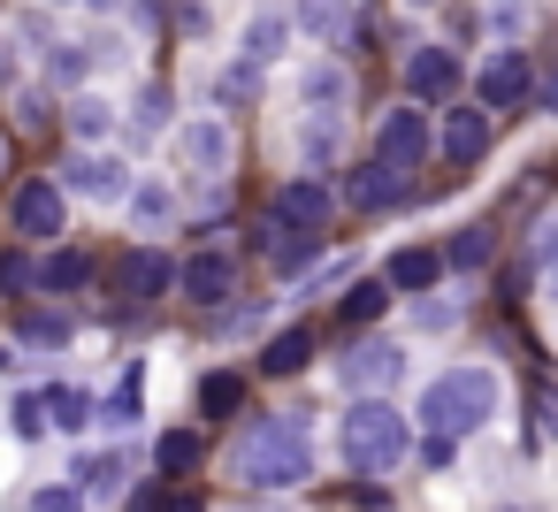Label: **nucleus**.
Wrapping results in <instances>:
<instances>
[{
    "instance_id": "nucleus-1",
    "label": "nucleus",
    "mask_w": 558,
    "mask_h": 512,
    "mask_svg": "<svg viewBox=\"0 0 558 512\" xmlns=\"http://www.w3.org/2000/svg\"><path fill=\"white\" fill-rule=\"evenodd\" d=\"M497 405H505V382H497V367H474V359H459V367H444V375H428L421 382V398H413V420H421V436H474V428H489L497 420Z\"/></svg>"
},
{
    "instance_id": "nucleus-2",
    "label": "nucleus",
    "mask_w": 558,
    "mask_h": 512,
    "mask_svg": "<svg viewBox=\"0 0 558 512\" xmlns=\"http://www.w3.org/2000/svg\"><path fill=\"white\" fill-rule=\"evenodd\" d=\"M306 474H314V413H268L238 436L245 489H299Z\"/></svg>"
},
{
    "instance_id": "nucleus-3",
    "label": "nucleus",
    "mask_w": 558,
    "mask_h": 512,
    "mask_svg": "<svg viewBox=\"0 0 558 512\" xmlns=\"http://www.w3.org/2000/svg\"><path fill=\"white\" fill-rule=\"evenodd\" d=\"M413 428H421V420H405L383 390H352V405H344V420H337V451H344L352 474H390V466H405Z\"/></svg>"
},
{
    "instance_id": "nucleus-4",
    "label": "nucleus",
    "mask_w": 558,
    "mask_h": 512,
    "mask_svg": "<svg viewBox=\"0 0 558 512\" xmlns=\"http://www.w3.org/2000/svg\"><path fill=\"white\" fill-rule=\"evenodd\" d=\"M70 184L62 176H24L16 192H9V230L24 237V245H54L62 230H70V199H62Z\"/></svg>"
},
{
    "instance_id": "nucleus-5",
    "label": "nucleus",
    "mask_w": 558,
    "mask_h": 512,
    "mask_svg": "<svg viewBox=\"0 0 558 512\" xmlns=\"http://www.w3.org/2000/svg\"><path fill=\"white\" fill-rule=\"evenodd\" d=\"M108 283H116L131 306H154V298H169V291L184 283V260H169L161 245H123L116 268H108Z\"/></svg>"
},
{
    "instance_id": "nucleus-6",
    "label": "nucleus",
    "mask_w": 558,
    "mask_h": 512,
    "mask_svg": "<svg viewBox=\"0 0 558 512\" xmlns=\"http://www.w3.org/2000/svg\"><path fill=\"white\" fill-rule=\"evenodd\" d=\"M62 184L85 192V199H100V207H131V192H138L131 161H123V154H100V146H77V154L62 161Z\"/></svg>"
},
{
    "instance_id": "nucleus-7",
    "label": "nucleus",
    "mask_w": 558,
    "mask_h": 512,
    "mask_svg": "<svg viewBox=\"0 0 558 512\" xmlns=\"http://www.w3.org/2000/svg\"><path fill=\"white\" fill-rule=\"evenodd\" d=\"M375 154L383 161H398L405 176L436 154V131H428V115H421V100L405 93V108H383V123H375Z\"/></svg>"
},
{
    "instance_id": "nucleus-8",
    "label": "nucleus",
    "mask_w": 558,
    "mask_h": 512,
    "mask_svg": "<svg viewBox=\"0 0 558 512\" xmlns=\"http://www.w3.org/2000/svg\"><path fill=\"white\" fill-rule=\"evenodd\" d=\"M474 100L497 115V108H527L535 100V62L520 54V47H497L482 70H474Z\"/></svg>"
},
{
    "instance_id": "nucleus-9",
    "label": "nucleus",
    "mask_w": 558,
    "mask_h": 512,
    "mask_svg": "<svg viewBox=\"0 0 558 512\" xmlns=\"http://www.w3.org/2000/svg\"><path fill=\"white\" fill-rule=\"evenodd\" d=\"M466 85V70H459V54L444 47V39H421L413 54H405V93L421 100V108H436V100H451Z\"/></svg>"
},
{
    "instance_id": "nucleus-10",
    "label": "nucleus",
    "mask_w": 558,
    "mask_h": 512,
    "mask_svg": "<svg viewBox=\"0 0 558 512\" xmlns=\"http://www.w3.org/2000/svg\"><path fill=\"white\" fill-rule=\"evenodd\" d=\"M337 375H344V390H390V382L405 375V352H398L390 337H352V344L337 352Z\"/></svg>"
},
{
    "instance_id": "nucleus-11",
    "label": "nucleus",
    "mask_w": 558,
    "mask_h": 512,
    "mask_svg": "<svg viewBox=\"0 0 558 512\" xmlns=\"http://www.w3.org/2000/svg\"><path fill=\"white\" fill-rule=\"evenodd\" d=\"M177 154L192 161V176L222 184V176H230V115H192V123L177 131Z\"/></svg>"
},
{
    "instance_id": "nucleus-12",
    "label": "nucleus",
    "mask_w": 558,
    "mask_h": 512,
    "mask_svg": "<svg viewBox=\"0 0 558 512\" xmlns=\"http://www.w3.org/2000/svg\"><path fill=\"white\" fill-rule=\"evenodd\" d=\"M405 184H413V176H405L398 161H383V154H375V161H360V169L344 176V207H352V215H383V207H398V199H405Z\"/></svg>"
},
{
    "instance_id": "nucleus-13",
    "label": "nucleus",
    "mask_w": 558,
    "mask_h": 512,
    "mask_svg": "<svg viewBox=\"0 0 558 512\" xmlns=\"http://www.w3.org/2000/svg\"><path fill=\"white\" fill-rule=\"evenodd\" d=\"M337 199H344V192H329L322 176H283V184H276V215H283L291 230H329Z\"/></svg>"
},
{
    "instance_id": "nucleus-14",
    "label": "nucleus",
    "mask_w": 558,
    "mask_h": 512,
    "mask_svg": "<svg viewBox=\"0 0 558 512\" xmlns=\"http://www.w3.org/2000/svg\"><path fill=\"white\" fill-rule=\"evenodd\" d=\"M344 123H352V108H306L299 115V161L306 169H337L344 161Z\"/></svg>"
},
{
    "instance_id": "nucleus-15",
    "label": "nucleus",
    "mask_w": 558,
    "mask_h": 512,
    "mask_svg": "<svg viewBox=\"0 0 558 512\" xmlns=\"http://www.w3.org/2000/svg\"><path fill=\"white\" fill-rule=\"evenodd\" d=\"M436 146H444L451 169H474V161L489 154V108H482V100H474V108H444V138H436Z\"/></svg>"
},
{
    "instance_id": "nucleus-16",
    "label": "nucleus",
    "mask_w": 558,
    "mask_h": 512,
    "mask_svg": "<svg viewBox=\"0 0 558 512\" xmlns=\"http://www.w3.org/2000/svg\"><path fill=\"white\" fill-rule=\"evenodd\" d=\"M177 291H184L192 306H207V314H215V306H230V291H238V260H230V253H192Z\"/></svg>"
},
{
    "instance_id": "nucleus-17",
    "label": "nucleus",
    "mask_w": 558,
    "mask_h": 512,
    "mask_svg": "<svg viewBox=\"0 0 558 512\" xmlns=\"http://www.w3.org/2000/svg\"><path fill=\"white\" fill-rule=\"evenodd\" d=\"M291 39H299V9H253L238 47H245L253 62H283V54H291Z\"/></svg>"
},
{
    "instance_id": "nucleus-18",
    "label": "nucleus",
    "mask_w": 558,
    "mask_h": 512,
    "mask_svg": "<svg viewBox=\"0 0 558 512\" xmlns=\"http://www.w3.org/2000/svg\"><path fill=\"white\" fill-rule=\"evenodd\" d=\"M93 268H100V260H93L85 245H47V260H39V291H47V298H70V291L93 283Z\"/></svg>"
},
{
    "instance_id": "nucleus-19",
    "label": "nucleus",
    "mask_w": 558,
    "mask_h": 512,
    "mask_svg": "<svg viewBox=\"0 0 558 512\" xmlns=\"http://www.w3.org/2000/svg\"><path fill=\"white\" fill-rule=\"evenodd\" d=\"M444 268H451V260H444L436 245H398L383 276H390L398 291H413V298H421V291H436V283H444Z\"/></svg>"
},
{
    "instance_id": "nucleus-20",
    "label": "nucleus",
    "mask_w": 558,
    "mask_h": 512,
    "mask_svg": "<svg viewBox=\"0 0 558 512\" xmlns=\"http://www.w3.org/2000/svg\"><path fill=\"white\" fill-rule=\"evenodd\" d=\"M390 298H398V283H390V276H367V283H352V291L337 298V321H344V329H367V321L390 314Z\"/></svg>"
},
{
    "instance_id": "nucleus-21",
    "label": "nucleus",
    "mask_w": 558,
    "mask_h": 512,
    "mask_svg": "<svg viewBox=\"0 0 558 512\" xmlns=\"http://www.w3.org/2000/svg\"><path fill=\"white\" fill-rule=\"evenodd\" d=\"M39 398H47V420H54L62 436H77V428H93V420H100V398H93V390H77V382H47Z\"/></svg>"
},
{
    "instance_id": "nucleus-22",
    "label": "nucleus",
    "mask_w": 558,
    "mask_h": 512,
    "mask_svg": "<svg viewBox=\"0 0 558 512\" xmlns=\"http://www.w3.org/2000/svg\"><path fill=\"white\" fill-rule=\"evenodd\" d=\"M299 100H306V108H352V70H344V62L299 70Z\"/></svg>"
},
{
    "instance_id": "nucleus-23",
    "label": "nucleus",
    "mask_w": 558,
    "mask_h": 512,
    "mask_svg": "<svg viewBox=\"0 0 558 512\" xmlns=\"http://www.w3.org/2000/svg\"><path fill=\"white\" fill-rule=\"evenodd\" d=\"M260 70H268V62H253V54L238 47V62L215 70V100H222V108H253V100H260Z\"/></svg>"
},
{
    "instance_id": "nucleus-24",
    "label": "nucleus",
    "mask_w": 558,
    "mask_h": 512,
    "mask_svg": "<svg viewBox=\"0 0 558 512\" xmlns=\"http://www.w3.org/2000/svg\"><path fill=\"white\" fill-rule=\"evenodd\" d=\"M306 359H314V329H283V337H268V344H260V375H268V382L299 375Z\"/></svg>"
},
{
    "instance_id": "nucleus-25",
    "label": "nucleus",
    "mask_w": 558,
    "mask_h": 512,
    "mask_svg": "<svg viewBox=\"0 0 558 512\" xmlns=\"http://www.w3.org/2000/svg\"><path fill=\"white\" fill-rule=\"evenodd\" d=\"M70 474H77V489H85V497H123V474H131V459H123V451H85Z\"/></svg>"
},
{
    "instance_id": "nucleus-26",
    "label": "nucleus",
    "mask_w": 558,
    "mask_h": 512,
    "mask_svg": "<svg viewBox=\"0 0 558 512\" xmlns=\"http://www.w3.org/2000/svg\"><path fill=\"white\" fill-rule=\"evenodd\" d=\"M62 123H70V138H77V146H100V138H116V108H108L100 93H77Z\"/></svg>"
},
{
    "instance_id": "nucleus-27",
    "label": "nucleus",
    "mask_w": 558,
    "mask_h": 512,
    "mask_svg": "<svg viewBox=\"0 0 558 512\" xmlns=\"http://www.w3.org/2000/svg\"><path fill=\"white\" fill-rule=\"evenodd\" d=\"M138 405H146V367H123V382H116V398H100V428H138Z\"/></svg>"
},
{
    "instance_id": "nucleus-28",
    "label": "nucleus",
    "mask_w": 558,
    "mask_h": 512,
    "mask_svg": "<svg viewBox=\"0 0 558 512\" xmlns=\"http://www.w3.org/2000/svg\"><path fill=\"white\" fill-rule=\"evenodd\" d=\"M131 222H138V230H161V222H177V192H169L161 176H138V192H131Z\"/></svg>"
},
{
    "instance_id": "nucleus-29",
    "label": "nucleus",
    "mask_w": 558,
    "mask_h": 512,
    "mask_svg": "<svg viewBox=\"0 0 558 512\" xmlns=\"http://www.w3.org/2000/svg\"><path fill=\"white\" fill-rule=\"evenodd\" d=\"M154 459H161V474H199V459H207V436H199V428H169V436L154 443Z\"/></svg>"
},
{
    "instance_id": "nucleus-30",
    "label": "nucleus",
    "mask_w": 558,
    "mask_h": 512,
    "mask_svg": "<svg viewBox=\"0 0 558 512\" xmlns=\"http://www.w3.org/2000/svg\"><path fill=\"white\" fill-rule=\"evenodd\" d=\"M489 253H497V230H489V222H466V230L444 245V260H451L459 276H466V268H489Z\"/></svg>"
},
{
    "instance_id": "nucleus-31",
    "label": "nucleus",
    "mask_w": 558,
    "mask_h": 512,
    "mask_svg": "<svg viewBox=\"0 0 558 512\" xmlns=\"http://www.w3.org/2000/svg\"><path fill=\"white\" fill-rule=\"evenodd\" d=\"M238 398H245V375H230V367L199 375V413H207V420H230V413H238Z\"/></svg>"
},
{
    "instance_id": "nucleus-32",
    "label": "nucleus",
    "mask_w": 558,
    "mask_h": 512,
    "mask_svg": "<svg viewBox=\"0 0 558 512\" xmlns=\"http://www.w3.org/2000/svg\"><path fill=\"white\" fill-rule=\"evenodd\" d=\"M39 62H47V85H77L85 70H100V62H93V47H47Z\"/></svg>"
},
{
    "instance_id": "nucleus-33",
    "label": "nucleus",
    "mask_w": 558,
    "mask_h": 512,
    "mask_svg": "<svg viewBox=\"0 0 558 512\" xmlns=\"http://www.w3.org/2000/svg\"><path fill=\"white\" fill-rule=\"evenodd\" d=\"M39 291V260L32 253H0V298H32Z\"/></svg>"
},
{
    "instance_id": "nucleus-34",
    "label": "nucleus",
    "mask_w": 558,
    "mask_h": 512,
    "mask_svg": "<svg viewBox=\"0 0 558 512\" xmlns=\"http://www.w3.org/2000/svg\"><path fill=\"white\" fill-rule=\"evenodd\" d=\"M77 321L70 314H24V344H70Z\"/></svg>"
},
{
    "instance_id": "nucleus-35",
    "label": "nucleus",
    "mask_w": 558,
    "mask_h": 512,
    "mask_svg": "<svg viewBox=\"0 0 558 512\" xmlns=\"http://www.w3.org/2000/svg\"><path fill=\"white\" fill-rule=\"evenodd\" d=\"M169 108H177V93H169V85L154 77V85L138 93V131H161V123H169Z\"/></svg>"
},
{
    "instance_id": "nucleus-36",
    "label": "nucleus",
    "mask_w": 558,
    "mask_h": 512,
    "mask_svg": "<svg viewBox=\"0 0 558 512\" xmlns=\"http://www.w3.org/2000/svg\"><path fill=\"white\" fill-rule=\"evenodd\" d=\"M535 268H543V283H550V298H558V222L535 230Z\"/></svg>"
},
{
    "instance_id": "nucleus-37",
    "label": "nucleus",
    "mask_w": 558,
    "mask_h": 512,
    "mask_svg": "<svg viewBox=\"0 0 558 512\" xmlns=\"http://www.w3.org/2000/svg\"><path fill=\"white\" fill-rule=\"evenodd\" d=\"M32 504L39 512H70V504H85V489L77 481H47V489H32Z\"/></svg>"
},
{
    "instance_id": "nucleus-38",
    "label": "nucleus",
    "mask_w": 558,
    "mask_h": 512,
    "mask_svg": "<svg viewBox=\"0 0 558 512\" xmlns=\"http://www.w3.org/2000/svg\"><path fill=\"white\" fill-rule=\"evenodd\" d=\"M54 123V100L47 93H24V131H47Z\"/></svg>"
},
{
    "instance_id": "nucleus-39",
    "label": "nucleus",
    "mask_w": 558,
    "mask_h": 512,
    "mask_svg": "<svg viewBox=\"0 0 558 512\" xmlns=\"http://www.w3.org/2000/svg\"><path fill=\"white\" fill-rule=\"evenodd\" d=\"M413 321H421V329H451V321H459V306H451V298H428Z\"/></svg>"
},
{
    "instance_id": "nucleus-40",
    "label": "nucleus",
    "mask_w": 558,
    "mask_h": 512,
    "mask_svg": "<svg viewBox=\"0 0 558 512\" xmlns=\"http://www.w3.org/2000/svg\"><path fill=\"white\" fill-rule=\"evenodd\" d=\"M535 108H543V115H558V70H550V77H535Z\"/></svg>"
},
{
    "instance_id": "nucleus-41",
    "label": "nucleus",
    "mask_w": 558,
    "mask_h": 512,
    "mask_svg": "<svg viewBox=\"0 0 558 512\" xmlns=\"http://www.w3.org/2000/svg\"><path fill=\"white\" fill-rule=\"evenodd\" d=\"M85 9H93V16H123V9H131V0H85Z\"/></svg>"
},
{
    "instance_id": "nucleus-42",
    "label": "nucleus",
    "mask_w": 558,
    "mask_h": 512,
    "mask_svg": "<svg viewBox=\"0 0 558 512\" xmlns=\"http://www.w3.org/2000/svg\"><path fill=\"white\" fill-rule=\"evenodd\" d=\"M0 375H16V344H0Z\"/></svg>"
},
{
    "instance_id": "nucleus-43",
    "label": "nucleus",
    "mask_w": 558,
    "mask_h": 512,
    "mask_svg": "<svg viewBox=\"0 0 558 512\" xmlns=\"http://www.w3.org/2000/svg\"><path fill=\"white\" fill-rule=\"evenodd\" d=\"M9 70H16V54H9V47H0V85H9Z\"/></svg>"
},
{
    "instance_id": "nucleus-44",
    "label": "nucleus",
    "mask_w": 558,
    "mask_h": 512,
    "mask_svg": "<svg viewBox=\"0 0 558 512\" xmlns=\"http://www.w3.org/2000/svg\"><path fill=\"white\" fill-rule=\"evenodd\" d=\"M0 169H9V138H0Z\"/></svg>"
},
{
    "instance_id": "nucleus-45",
    "label": "nucleus",
    "mask_w": 558,
    "mask_h": 512,
    "mask_svg": "<svg viewBox=\"0 0 558 512\" xmlns=\"http://www.w3.org/2000/svg\"><path fill=\"white\" fill-rule=\"evenodd\" d=\"M405 9H428V0H405Z\"/></svg>"
}]
</instances>
